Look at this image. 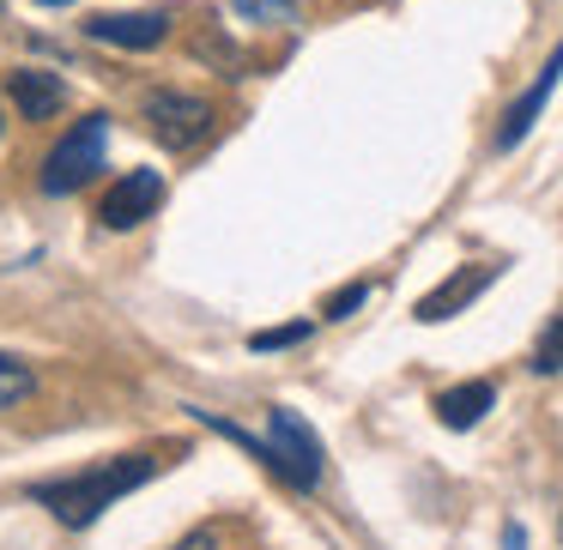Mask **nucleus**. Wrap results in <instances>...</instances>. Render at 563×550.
Masks as SVG:
<instances>
[{"instance_id":"f257e3e1","label":"nucleus","mask_w":563,"mask_h":550,"mask_svg":"<svg viewBox=\"0 0 563 550\" xmlns=\"http://www.w3.org/2000/svg\"><path fill=\"white\" fill-rule=\"evenodd\" d=\"M164 460L158 453H122V460H103V465H86V472H67V478H49V484H31V496L55 514L62 526L86 532L110 502H122L128 490H140L146 478H158Z\"/></svg>"},{"instance_id":"f03ea898","label":"nucleus","mask_w":563,"mask_h":550,"mask_svg":"<svg viewBox=\"0 0 563 550\" xmlns=\"http://www.w3.org/2000/svg\"><path fill=\"white\" fill-rule=\"evenodd\" d=\"M103 146H110V115H86L62 134V146L43 158V194L49 200H67L103 170Z\"/></svg>"},{"instance_id":"7ed1b4c3","label":"nucleus","mask_w":563,"mask_h":550,"mask_svg":"<svg viewBox=\"0 0 563 550\" xmlns=\"http://www.w3.org/2000/svg\"><path fill=\"white\" fill-rule=\"evenodd\" d=\"M267 453H273V478H285L297 490L321 484V436L303 424V412L273 405L267 412Z\"/></svg>"},{"instance_id":"20e7f679","label":"nucleus","mask_w":563,"mask_h":550,"mask_svg":"<svg viewBox=\"0 0 563 550\" xmlns=\"http://www.w3.org/2000/svg\"><path fill=\"white\" fill-rule=\"evenodd\" d=\"M140 115H146L152 139L170 146V151L200 146L207 127H212V103L207 98H188V91H146V98H140Z\"/></svg>"},{"instance_id":"39448f33","label":"nucleus","mask_w":563,"mask_h":550,"mask_svg":"<svg viewBox=\"0 0 563 550\" xmlns=\"http://www.w3.org/2000/svg\"><path fill=\"white\" fill-rule=\"evenodd\" d=\"M158 200H164V176L158 170H128V176H115V182L103 188L98 218H103V231H134L140 218L158 212Z\"/></svg>"},{"instance_id":"423d86ee","label":"nucleus","mask_w":563,"mask_h":550,"mask_svg":"<svg viewBox=\"0 0 563 550\" xmlns=\"http://www.w3.org/2000/svg\"><path fill=\"white\" fill-rule=\"evenodd\" d=\"M558 79H563V43L551 49V61L539 67V79L521 91V98L509 103V115H503V127H497V151H515L527 134H533V122L545 115V103H551V91H558Z\"/></svg>"},{"instance_id":"0eeeda50","label":"nucleus","mask_w":563,"mask_h":550,"mask_svg":"<svg viewBox=\"0 0 563 550\" xmlns=\"http://www.w3.org/2000/svg\"><path fill=\"white\" fill-rule=\"evenodd\" d=\"M91 43H110V49H158L170 37V19L164 13H98L86 19Z\"/></svg>"},{"instance_id":"6e6552de","label":"nucleus","mask_w":563,"mask_h":550,"mask_svg":"<svg viewBox=\"0 0 563 550\" xmlns=\"http://www.w3.org/2000/svg\"><path fill=\"white\" fill-rule=\"evenodd\" d=\"M490 279H497V267H461L454 279H442L437 291L418 303V321H449V315H461V308L473 303V296L485 291Z\"/></svg>"},{"instance_id":"1a4fd4ad","label":"nucleus","mask_w":563,"mask_h":550,"mask_svg":"<svg viewBox=\"0 0 563 550\" xmlns=\"http://www.w3.org/2000/svg\"><path fill=\"white\" fill-rule=\"evenodd\" d=\"M7 91H13V103L25 110V122H49L67 103V86L55 74H37V67H19V74L7 79Z\"/></svg>"},{"instance_id":"9d476101","label":"nucleus","mask_w":563,"mask_h":550,"mask_svg":"<svg viewBox=\"0 0 563 550\" xmlns=\"http://www.w3.org/2000/svg\"><path fill=\"white\" fill-rule=\"evenodd\" d=\"M497 405V388L490 381H461V388H449V393H437V417H442V429H473L478 417Z\"/></svg>"},{"instance_id":"9b49d317","label":"nucleus","mask_w":563,"mask_h":550,"mask_svg":"<svg viewBox=\"0 0 563 550\" xmlns=\"http://www.w3.org/2000/svg\"><path fill=\"white\" fill-rule=\"evenodd\" d=\"M31 393H37V369H31L25 357L0 351V412H13V405H25Z\"/></svg>"},{"instance_id":"f8f14e48","label":"nucleus","mask_w":563,"mask_h":550,"mask_svg":"<svg viewBox=\"0 0 563 550\" xmlns=\"http://www.w3.org/2000/svg\"><path fill=\"white\" fill-rule=\"evenodd\" d=\"M236 19H249V25H297V0H231Z\"/></svg>"},{"instance_id":"ddd939ff","label":"nucleus","mask_w":563,"mask_h":550,"mask_svg":"<svg viewBox=\"0 0 563 550\" xmlns=\"http://www.w3.org/2000/svg\"><path fill=\"white\" fill-rule=\"evenodd\" d=\"M533 369H539V375H563V315L551 321L545 333H539V345H533Z\"/></svg>"},{"instance_id":"4468645a","label":"nucleus","mask_w":563,"mask_h":550,"mask_svg":"<svg viewBox=\"0 0 563 550\" xmlns=\"http://www.w3.org/2000/svg\"><path fill=\"white\" fill-rule=\"evenodd\" d=\"M309 339V321H291V327H267L249 339V351H285V345H303Z\"/></svg>"},{"instance_id":"2eb2a0df","label":"nucleus","mask_w":563,"mask_h":550,"mask_svg":"<svg viewBox=\"0 0 563 550\" xmlns=\"http://www.w3.org/2000/svg\"><path fill=\"white\" fill-rule=\"evenodd\" d=\"M364 296H369V284H345V291H333V296H328V315H333V321H345L352 308H364Z\"/></svg>"},{"instance_id":"dca6fc26","label":"nucleus","mask_w":563,"mask_h":550,"mask_svg":"<svg viewBox=\"0 0 563 550\" xmlns=\"http://www.w3.org/2000/svg\"><path fill=\"white\" fill-rule=\"evenodd\" d=\"M176 550H224V532H219V526H195Z\"/></svg>"},{"instance_id":"f3484780","label":"nucleus","mask_w":563,"mask_h":550,"mask_svg":"<svg viewBox=\"0 0 563 550\" xmlns=\"http://www.w3.org/2000/svg\"><path fill=\"white\" fill-rule=\"evenodd\" d=\"M43 7H74V0H43Z\"/></svg>"}]
</instances>
